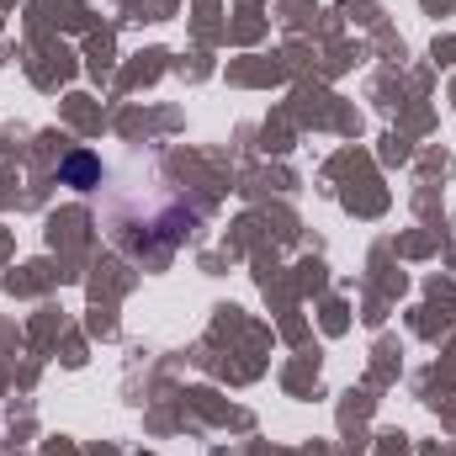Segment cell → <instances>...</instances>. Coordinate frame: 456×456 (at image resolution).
Here are the masks:
<instances>
[{
	"label": "cell",
	"mask_w": 456,
	"mask_h": 456,
	"mask_svg": "<svg viewBox=\"0 0 456 456\" xmlns=\"http://www.w3.org/2000/svg\"><path fill=\"white\" fill-rule=\"evenodd\" d=\"M59 181H64V186H75V191H96V186L107 181L102 154H91V149H69V154L59 159Z\"/></svg>",
	"instance_id": "1"
}]
</instances>
